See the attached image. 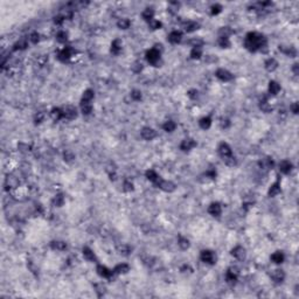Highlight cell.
Here are the masks:
<instances>
[{
	"instance_id": "obj_1",
	"label": "cell",
	"mask_w": 299,
	"mask_h": 299,
	"mask_svg": "<svg viewBox=\"0 0 299 299\" xmlns=\"http://www.w3.org/2000/svg\"><path fill=\"white\" fill-rule=\"evenodd\" d=\"M246 47L249 49V50H251V52H256V50H258V49L262 50V48L266 47L265 38H264L262 34L255 33V32L249 33L246 35Z\"/></svg>"
},
{
	"instance_id": "obj_2",
	"label": "cell",
	"mask_w": 299,
	"mask_h": 299,
	"mask_svg": "<svg viewBox=\"0 0 299 299\" xmlns=\"http://www.w3.org/2000/svg\"><path fill=\"white\" fill-rule=\"evenodd\" d=\"M159 58H160V53L157 48L150 49L149 52L146 53V60H147L150 63H152V64H157L158 61H159Z\"/></svg>"
},
{
	"instance_id": "obj_3",
	"label": "cell",
	"mask_w": 299,
	"mask_h": 299,
	"mask_svg": "<svg viewBox=\"0 0 299 299\" xmlns=\"http://www.w3.org/2000/svg\"><path fill=\"white\" fill-rule=\"evenodd\" d=\"M63 111V117L67 119H75L77 117V110L76 108H74L72 105H67L62 109Z\"/></svg>"
},
{
	"instance_id": "obj_4",
	"label": "cell",
	"mask_w": 299,
	"mask_h": 299,
	"mask_svg": "<svg viewBox=\"0 0 299 299\" xmlns=\"http://www.w3.org/2000/svg\"><path fill=\"white\" fill-rule=\"evenodd\" d=\"M159 188H161L163 191H165V192H173L174 189H175V185H174L173 182H171V181H166V180H163V179H159L158 180V182L155 183Z\"/></svg>"
},
{
	"instance_id": "obj_5",
	"label": "cell",
	"mask_w": 299,
	"mask_h": 299,
	"mask_svg": "<svg viewBox=\"0 0 299 299\" xmlns=\"http://www.w3.org/2000/svg\"><path fill=\"white\" fill-rule=\"evenodd\" d=\"M201 260L207 263V264H214L215 260H216V257L214 255V252L209 250H203L201 252Z\"/></svg>"
},
{
	"instance_id": "obj_6",
	"label": "cell",
	"mask_w": 299,
	"mask_h": 299,
	"mask_svg": "<svg viewBox=\"0 0 299 299\" xmlns=\"http://www.w3.org/2000/svg\"><path fill=\"white\" fill-rule=\"evenodd\" d=\"M216 77L220 78L223 82H228V81H232V75L226 69H218L216 71Z\"/></svg>"
},
{
	"instance_id": "obj_7",
	"label": "cell",
	"mask_w": 299,
	"mask_h": 299,
	"mask_svg": "<svg viewBox=\"0 0 299 299\" xmlns=\"http://www.w3.org/2000/svg\"><path fill=\"white\" fill-rule=\"evenodd\" d=\"M218 153H220V155H221L222 158H227L229 155H232V149L229 147L228 144L222 143V144L218 146Z\"/></svg>"
},
{
	"instance_id": "obj_8",
	"label": "cell",
	"mask_w": 299,
	"mask_h": 299,
	"mask_svg": "<svg viewBox=\"0 0 299 299\" xmlns=\"http://www.w3.org/2000/svg\"><path fill=\"white\" fill-rule=\"evenodd\" d=\"M155 136H157L155 131L153 129H151V127H144L141 130V137L145 140H152L153 138H155Z\"/></svg>"
},
{
	"instance_id": "obj_9",
	"label": "cell",
	"mask_w": 299,
	"mask_h": 299,
	"mask_svg": "<svg viewBox=\"0 0 299 299\" xmlns=\"http://www.w3.org/2000/svg\"><path fill=\"white\" fill-rule=\"evenodd\" d=\"M72 53H74L72 48H70V47H66V48H63L62 50L60 52V54H58V58H60L61 61H67V60H69V58H71Z\"/></svg>"
},
{
	"instance_id": "obj_10",
	"label": "cell",
	"mask_w": 299,
	"mask_h": 299,
	"mask_svg": "<svg viewBox=\"0 0 299 299\" xmlns=\"http://www.w3.org/2000/svg\"><path fill=\"white\" fill-rule=\"evenodd\" d=\"M97 272H98V275L102 276V277H104V278H110L111 276L113 275V271L109 270V269L104 265L97 266Z\"/></svg>"
},
{
	"instance_id": "obj_11",
	"label": "cell",
	"mask_w": 299,
	"mask_h": 299,
	"mask_svg": "<svg viewBox=\"0 0 299 299\" xmlns=\"http://www.w3.org/2000/svg\"><path fill=\"white\" fill-rule=\"evenodd\" d=\"M208 212H209V214L213 215V216H220L222 212L221 206H220L218 203H212V205L209 206V208H208Z\"/></svg>"
},
{
	"instance_id": "obj_12",
	"label": "cell",
	"mask_w": 299,
	"mask_h": 299,
	"mask_svg": "<svg viewBox=\"0 0 299 299\" xmlns=\"http://www.w3.org/2000/svg\"><path fill=\"white\" fill-rule=\"evenodd\" d=\"M271 278L275 280L276 283H280V282H283V279L285 278V274L283 270H279V269H277V270L272 271V274H271Z\"/></svg>"
},
{
	"instance_id": "obj_13",
	"label": "cell",
	"mask_w": 299,
	"mask_h": 299,
	"mask_svg": "<svg viewBox=\"0 0 299 299\" xmlns=\"http://www.w3.org/2000/svg\"><path fill=\"white\" fill-rule=\"evenodd\" d=\"M181 39H182V34H181V32H178V30H174V32H172L168 35V41L171 44H178V42L181 41Z\"/></svg>"
},
{
	"instance_id": "obj_14",
	"label": "cell",
	"mask_w": 299,
	"mask_h": 299,
	"mask_svg": "<svg viewBox=\"0 0 299 299\" xmlns=\"http://www.w3.org/2000/svg\"><path fill=\"white\" fill-rule=\"evenodd\" d=\"M279 169L282 173L284 174H288L291 172V169H292V164L290 163L289 160H283V161H280L279 164Z\"/></svg>"
},
{
	"instance_id": "obj_15",
	"label": "cell",
	"mask_w": 299,
	"mask_h": 299,
	"mask_svg": "<svg viewBox=\"0 0 299 299\" xmlns=\"http://www.w3.org/2000/svg\"><path fill=\"white\" fill-rule=\"evenodd\" d=\"M199 28V24L195 21H187L183 24V29L187 32V33H192L194 30H196Z\"/></svg>"
},
{
	"instance_id": "obj_16",
	"label": "cell",
	"mask_w": 299,
	"mask_h": 299,
	"mask_svg": "<svg viewBox=\"0 0 299 299\" xmlns=\"http://www.w3.org/2000/svg\"><path fill=\"white\" fill-rule=\"evenodd\" d=\"M232 255L234 257H236L237 260H243L246 257V250L242 246H236L235 249H232Z\"/></svg>"
},
{
	"instance_id": "obj_17",
	"label": "cell",
	"mask_w": 299,
	"mask_h": 299,
	"mask_svg": "<svg viewBox=\"0 0 299 299\" xmlns=\"http://www.w3.org/2000/svg\"><path fill=\"white\" fill-rule=\"evenodd\" d=\"M195 145L196 144H195V141L193 139H185L182 140V143L180 145V149L182 151H189L191 149H193Z\"/></svg>"
},
{
	"instance_id": "obj_18",
	"label": "cell",
	"mask_w": 299,
	"mask_h": 299,
	"mask_svg": "<svg viewBox=\"0 0 299 299\" xmlns=\"http://www.w3.org/2000/svg\"><path fill=\"white\" fill-rule=\"evenodd\" d=\"M277 67H278V62L276 61L275 58H269L265 62V68L266 70H269V71H274L275 69H277Z\"/></svg>"
},
{
	"instance_id": "obj_19",
	"label": "cell",
	"mask_w": 299,
	"mask_h": 299,
	"mask_svg": "<svg viewBox=\"0 0 299 299\" xmlns=\"http://www.w3.org/2000/svg\"><path fill=\"white\" fill-rule=\"evenodd\" d=\"M50 117L53 118L54 121H60L63 117V111L61 109H58V108H55L50 112Z\"/></svg>"
},
{
	"instance_id": "obj_20",
	"label": "cell",
	"mask_w": 299,
	"mask_h": 299,
	"mask_svg": "<svg viewBox=\"0 0 299 299\" xmlns=\"http://www.w3.org/2000/svg\"><path fill=\"white\" fill-rule=\"evenodd\" d=\"M130 270V266L125 264V263H122V264H118V265L115 268L113 272L115 274H126L127 271Z\"/></svg>"
},
{
	"instance_id": "obj_21",
	"label": "cell",
	"mask_w": 299,
	"mask_h": 299,
	"mask_svg": "<svg viewBox=\"0 0 299 299\" xmlns=\"http://www.w3.org/2000/svg\"><path fill=\"white\" fill-rule=\"evenodd\" d=\"M18 185H19V181H18V179L14 178V177H12V175H8V178L6 179V186L8 187L10 186V188H16L18 187Z\"/></svg>"
},
{
	"instance_id": "obj_22",
	"label": "cell",
	"mask_w": 299,
	"mask_h": 299,
	"mask_svg": "<svg viewBox=\"0 0 299 299\" xmlns=\"http://www.w3.org/2000/svg\"><path fill=\"white\" fill-rule=\"evenodd\" d=\"M279 90H280V85L277 82L271 81V82L269 83V91H270V94H272V95H277V94L279 92Z\"/></svg>"
},
{
	"instance_id": "obj_23",
	"label": "cell",
	"mask_w": 299,
	"mask_h": 299,
	"mask_svg": "<svg viewBox=\"0 0 299 299\" xmlns=\"http://www.w3.org/2000/svg\"><path fill=\"white\" fill-rule=\"evenodd\" d=\"M146 178L149 179L150 181H152V182H154V183L158 182V180L160 179L159 175L155 173L153 169H150V171H147V172H146Z\"/></svg>"
},
{
	"instance_id": "obj_24",
	"label": "cell",
	"mask_w": 299,
	"mask_h": 299,
	"mask_svg": "<svg viewBox=\"0 0 299 299\" xmlns=\"http://www.w3.org/2000/svg\"><path fill=\"white\" fill-rule=\"evenodd\" d=\"M92 98H94V91L88 89L85 91L83 92V97H82V102L84 103H91Z\"/></svg>"
},
{
	"instance_id": "obj_25",
	"label": "cell",
	"mask_w": 299,
	"mask_h": 299,
	"mask_svg": "<svg viewBox=\"0 0 299 299\" xmlns=\"http://www.w3.org/2000/svg\"><path fill=\"white\" fill-rule=\"evenodd\" d=\"M122 50V42L121 40H115L112 44H111V53L113 54H119Z\"/></svg>"
},
{
	"instance_id": "obj_26",
	"label": "cell",
	"mask_w": 299,
	"mask_h": 299,
	"mask_svg": "<svg viewBox=\"0 0 299 299\" xmlns=\"http://www.w3.org/2000/svg\"><path fill=\"white\" fill-rule=\"evenodd\" d=\"M143 19L146 20V21H149V22H151L152 20H153V15H154V12H153V10H151V8H146V10L143 12Z\"/></svg>"
},
{
	"instance_id": "obj_27",
	"label": "cell",
	"mask_w": 299,
	"mask_h": 299,
	"mask_svg": "<svg viewBox=\"0 0 299 299\" xmlns=\"http://www.w3.org/2000/svg\"><path fill=\"white\" fill-rule=\"evenodd\" d=\"M81 110H82L83 115H90L91 111H92L91 103H84V102H81Z\"/></svg>"
},
{
	"instance_id": "obj_28",
	"label": "cell",
	"mask_w": 299,
	"mask_h": 299,
	"mask_svg": "<svg viewBox=\"0 0 299 299\" xmlns=\"http://www.w3.org/2000/svg\"><path fill=\"white\" fill-rule=\"evenodd\" d=\"M83 256H84V258L88 260H96V256H95V254L92 252L91 249H89V248H84L83 249Z\"/></svg>"
},
{
	"instance_id": "obj_29",
	"label": "cell",
	"mask_w": 299,
	"mask_h": 299,
	"mask_svg": "<svg viewBox=\"0 0 299 299\" xmlns=\"http://www.w3.org/2000/svg\"><path fill=\"white\" fill-rule=\"evenodd\" d=\"M199 124H200V126H201V129L207 130V129H209L210 125H212V119H210L209 117H205V118H202L201 121L199 122Z\"/></svg>"
},
{
	"instance_id": "obj_30",
	"label": "cell",
	"mask_w": 299,
	"mask_h": 299,
	"mask_svg": "<svg viewBox=\"0 0 299 299\" xmlns=\"http://www.w3.org/2000/svg\"><path fill=\"white\" fill-rule=\"evenodd\" d=\"M271 260H272V262H275V263H277V264H279V263H283V260H284V255H283L280 251H277V252H275L274 255L271 256Z\"/></svg>"
},
{
	"instance_id": "obj_31",
	"label": "cell",
	"mask_w": 299,
	"mask_h": 299,
	"mask_svg": "<svg viewBox=\"0 0 299 299\" xmlns=\"http://www.w3.org/2000/svg\"><path fill=\"white\" fill-rule=\"evenodd\" d=\"M279 192H280V185L279 182H276L274 183L270 187V189H269V195H270V196H275V195H277Z\"/></svg>"
},
{
	"instance_id": "obj_32",
	"label": "cell",
	"mask_w": 299,
	"mask_h": 299,
	"mask_svg": "<svg viewBox=\"0 0 299 299\" xmlns=\"http://www.w3.org/2000/svg\"><path fill=\"white\" fill-rule=\"evenodd\" d=\"M237 279V274L236 272H234V270L232 269H230V270H228L227 272V282L228 283H235Z\"/></svg>"
},
{
	"instance_id": "obj_33",
	"label": "cell",
	"mask_w": 299,
	"mask_h": 299,
	"mask_svg": "<svg viewBox=\"0 0 299 299\" xmlns=\"http://www.w3.org/2000/svg\"><path fill=\"white\" fill-rule=\"evenodd\" d=\"M50 246L54 250H64L67 248V244L64 242H52Z\"/></svg>"
},
{
	"instance_id": "obj_34",
	"label": "cell",
	"mask_w": 299,
	"mask_h": 299,
	"mask_svg": "<svg viewBox=\"0 0 299 299\" xmlns=\"http://www.w3.org/2000/svg\"><path fill=\"white\" fill-rule=\"evenodd\" d=\"M201 55H202V49H201V47H194V48L192 49V52H191L192 58H200Z\"/></svg>"
},
{
	"instance_id": "obj_35",
	"label": "cell",
	"mask_w": 299,
	"mask_h": 299,
	"mask_svg": "<svg viewBox=\"0 0 299 299\" xmlns=\"http://www.w3.org/2000/svg\"><path fill=\"white\" fill-rule=\"evenodd\" d=\"M178 244H179V246H180L181 249H183V250H185V249H187V248L189 246V242H188V240H187V238L180 236V237H179Z\"/></svg>"
},
{
	"instance_id": "obj_36",
	"label": "cell",
	"mask_w": 299,
	"mask_h": 299,
	"mask_svg": "<svg viewBox=\"0 0 299 299\" xmlns=\"http://www.w3.org/2000/svg\"><path fill=\"white\" fill-rule=\"evenodd\" d=\"M163 127H164V130L166 131V132H172V131H174V129H175V123L172 121H168L163 125Z\"/></svg>"
},
{
	"instance_id": "obj_37",
	"label": "cell",
	"mask_w": 299,
	"mask_h": 299,
	"mask_svg": "<svg viewBox=\"0 0 299 299\" xmlns=\"http://www.w3.org/2000/svg\"><path fill=\"white\" fill-rule=\"evenodd\" d=\"M218 44L221 46L222 48H228V47L230 46V41H229V39L226 38V36H221V38L218 39Z\"/></svg>"
},
{
	"instance_id": "obj_38",
	"label": "cell",
	"mask_w": 299,
	"mask_h": 299,
	"mask_svg": "<svg viewBox=\"0 0 299 299\" xmlns=\"http://www.w3.org/2000/svg\"><path fill=\"white\" fill-rule=\"evenodd\" d=\"M131 250H132V249H131L127 244H122V246H118V251H119L121 254H123V255H129L131 252Z\"/></svg>"
},
{
	"instance_id": "obj_39",
	"label": "cell",
	"mask_w": 299,
	"mask_h": 299,
	"mask_svg": "<svg viewBox=\"0 0 299 299\" xmlns=\"http://www.w3.org/2000/svg\"><path fill=\"white\" fill-rule=\"evenodd\" d=\"M118 27L121 29H126L130 27V21L127 19H121L119 21H118Z\"/></svg>"
},
{
	"instance_id": "obj_40",
	"label": "cell",
	"mask_w": 299,
	"mask_h": 299,
	"mask_svg": "<svg viewBox=\"0 0 299 299\" xmlns=\"http://www.w3.org/2000/svg\"><path fill=\"white\" fill-rule=\"evenodd\" d=\"M53 202L55 206H58V207H61L63 205V202H64V198H63L61 194H58V195H56L55 198H54Z\"/></svg>"
},
{
	"instance_id": "obj_41",
	"label": "cell",
	"mask_w": 299,
	"mask_h": 299,
	"mask_svg": "<svg viewBox=\"0 0 299 299\" xmlns=\"http://www.w3.org/2000/svg\"><path fill=\"white\" fill-rule=\"evenodd\" d=\"M223 160H224L226 165H228V166H235L236 165V159H235V157L232 154L227 157V158H223Z\"/></svg>"
},
{
	"instance_id": "obj_42",
	"label": "cell",
	"mask_w": 299,
	"mask_h": 299,
	"mask_svg": "<svg viewBox=\"0 0 299 299\" xmlns=\"http://www.w3.org/2000/svg\"><path fill=\"white\" fill-rule=\"evenodd\" d=\"M260 109L264 111V112H270V111L272 110V108H271V106L268 104V102H266L265 99L260 102Z\"/></svg>"
},
{
	"instance_id": "obj_43",
	"label": "cell",
	"mask_w": 299,
	"mask_h": 299,
	"mask_svg": "<svg viewBox=\"0 0 299 299\" xmlns=\"http://www.w3.org/2000/svg\"><path fill=\"white\" fill-rule=\"evenodd\" d=\"M260 166L265 169L270 168L271 166H272V160L268 159V158H266V159H263L262 161H260Z\"/></svg>"
},
{
	"instance_id": "obj_44",
	"label": "cell",
	"mask_w": 299,
	"mask_h": 299,
	"mask_svg": "<svg viewBox=\"0 0 299 299\" xmlns=\"http://www.w3.org/2000/svg\"><path fill=\"white\" fill-rule=\"evenodd\" d=\"M68 39V34L66 32H60L58 33V40L60 42H66Z\"/></svg>"
},
{
	"instance_id": "obj_45",
	"label": "cell",
	"mask_w": 299,
	"mask_h": 299,
	"mask_svg": "<svg viewBox=\"0 0 299 299\" xmlns=\"http://www.w3.org/2000/svg\"><path fill=\"white\" fill-rule=\"evenodd\" d=\"M74 159H75V155H74L71 151H66L64 152V160L66 161H71Z\"/></svg>"
},
{
	"instance_id": "obj_46",
	"label": "cell",
	"mask_w": 299,
	"mask_h": 299,
	"mask_svg": "<svg viewBox=\"0 0 299 299\" xmlns=\"http://www.w3.org/2000/svg\"><path fill=\"white\" fill-rule=\"evenodd\" d=\"M26 47H27V41H26V40H20L19 42L15 44L14 49L15 50H16V49H25Z\"/></svg>"
},
{
	"instance_id": "obj_47",
	"label": "cell",
	"mask_w": 299,
	"mask_h": 299,
	"mask_svg": "<svg viewBox=\"0 0 299 299\" xmlns=\"http://www.w3.org/2000/svg\"><path fill=\"white\" fill-rule=\"evenodd\" d=\"M131 97H132L133 99H136V101H139L140 98H141V92H140L139 90H133L132 94H131Z\"/></svg>"
},
{
	"instance_id": "obj_48",
	"label": "cell",
	"mask_w": 299,
	"mask_h": 299,
	"mask_svg": "<svg viewBox=\"0 0 299 299\" xmlns=\"http://www.w3.org/2000/svg\"><path fill=\"white\" fill-rule=\"evenodd\" d=\"M143 69V64L140 62H136V63H133V66H132V70L133 71H136V72H139L140 70Z\"/></svg>"
},
{
	"instance_id": "obj_49",
	"label": "cell",
	"mask_w": 299,
	"mask_h": 299,
	"mask_svg": "<svg viewBox=\"0 0 299 299\" xmlns=\"http://www.w3.org/2000/svg\"><path fill=\"white\" fill-rule=\"evenodd\" d=\"M150 27L152 29H159L160 27H161V24H160L159 21H154V20H152L151 22H150Z\"/></svg>"
},
{
	"instance_id": "obj_50",
	"label": "cell",
	"mask_w": 299,
	"mask_h": 299,
	"mask_svg": "<svg viewBox=\"0 0 299 299\" xmlns=\"http://www.w3.org/2000/svg\"><path fill=\"white\" fill-rule=\"evenodd\" d=\"M221 10H222V6L216 4V5H214L212 7V14H218V13L221 12Z\"/></svg>"
},
{
	"instance_id": "obj_51",
	"label": "cell",
	"mask_w": 299,
	"mask_h": 299,
	"mask_svg": "<svg viewBox=\"0 0 299 299\" xmlns=\"http://www.w3.org/2000/svg\"><path fill=\"white\" fill-rule=\"evenodd\" d=\"M133 189V185H132V182H130V181H125L124 182V191L125 192H131Z\"/></svg>"
},
{
	"instance_id": "obj_52",
	"label": "cell",
	"mask_w": 299,
	"mask_h": 299,
	"mask_svg": "<svg viewBox=\"0 0 299 299\" xmlns=\"http://www.w3.org/2000/svg\"><path fill=\"white\" fill-rule=\"evenodd\" d=\"M29 40H30V41H32L33 44H36V42L39 41V34H38V33H33L32 35H30Z\"/></svg>"
},
{
	"instance_id": "obj_53",
	"label": "cell",
	"mask_w": 299,
	"mask_h": 299,
	"mask_svg": "<svg viewBox=\"0 0 299 299\" xmlns=\"http://www.w3.org/2000/svg\"><path fill=\"white\" fill-rule=\"evenodd\" d=\"M44 113H42V112H39V113L36 115V117H35V122H36V123H41V122L44 121Z\"/></svg>"
},
{
	"instance_id": "obj_54",
	"label": "cell",
	"mask_w": 299,
	"mask_h": 299,
	"mask_svg": "<svg viewBox=\"0 0 299 299\" xmlns=\"http://www.w3.org/2000/svg\"><path fill=\"white\" fill-rule=\"evenodd\" d=\"M291 110H292V112H293V113H298V111H299L298 103H294L293 105L291 106Z\"/></svg>"
},
{
	"instance_id": "obj_55",
	"label": "cell",
	"mask_w": 299,
	"mask_h": 299,
	"mask_svg": "<svg viewBox=\"0 0 299 299\" xmlns=\"http://www.w3.org/2000/svg\"><path fill=\"white\" fill-rule=\"evenodd\" d=\"M188 96L191 97V98H195V97L198 96V91H196V90H191L188 94Z\"/></svg>"
},
{
	"instance_id": "obj_56",
	"label": "cell",
	"mask_w": 299,
	"mask_h": 299,
	"mask_svg": "<svg viewBox=\"0 0 299 299\" xmlns=\"http://www.w3.org/2000/svg\"><path fill=\"white\" fill-rule=\"evenodd\" d=\"M221 125H222V127H228V126H229V121H227V119L224 121V119H223L221 123Z\"/></svg>"
},
{
	"instance_id": "obj_57",
	"label": "cell",
	"mask_w": 299,
	"mask_h": 299,
	"mask_svg": "<svg viewBox=\"0 0 299 299\" xmlns=\"http://www.w3.org/2000/svg\"><path fill=\"white\" fill-rule=\"evenodd\" d=\"M293 72H294V74H296V75H298V74H299V70H298V64H297V63L294 64V67H293Z\"/></svg>"
}]
</instances>
